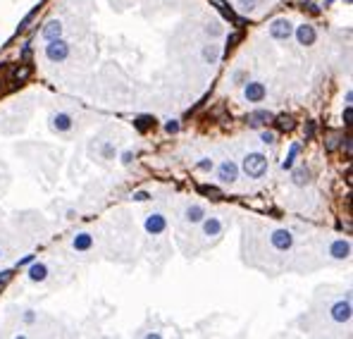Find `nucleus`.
<instances>
[{
  "label": "nucleus",
  "instance_id": "nucleus-13",
  "mask_svg": "<svg viewBox=\"0 0 353 339\" xmlns=\"http://www.w3.org/2000/svg\"><path fill=\"white\" fill-rule=\"evenodd\" d=\"M349 253H351V246H349L346 241L339 239V241L332 244V256H334V258H339V261H341V258H349Z\"/></svg>",
  "mask_w": 353,
  "mask_h": 339
},
{
  "label": "nucleus",
  "instance_id": "nucleus-22",
  "mask_svg": "<svg viewBox=\"0 0 353 339\" xmlns=\"http://www.w3.org/2000/svg\"><path fill=\"white\" fill-rule=\"evenodd\" d=\"M339 141H341V136H339V134H329V139H327V151H334Z\"/></svg>",
  "mask_w": 353,
  "mask_h": 339
},
{
  "label": "nucleus",
  "instance_id": "nucleus-7",
  "mask_svg": "<svg viewBox=\"0 0 353 339\" xmlns=\"http://www.w3.org/2000/svg\"><path fill=\"white\" fill-rule=\"evenodd\" d=\"M246 98H248L251 103H258V101H262V98H265V86H262V84H258V81L248 84V86H246Z\"/></svg>",
  "mask_w": 353,
  "mask_h": 339
},
{
  "label": "nucleus",
  "instance_id": "nucleus-24",
  "mask_svg": "<svg viewBox=\"0 0 353 339\" xmlns=\"http://www.w3.org/2000/svg\"><path fill=\"white\" fill-rule=\"evenodd\" d=\"M351 120H353V110L351 105H346V110H344V125L351 127Z\"/></svg>",
  "mask_w": 353,
  "mask_h": 339
},
{
  "label": "nucleus",
  "instance_id": "nucleus-26",
  "mask_svg": "<svg viewBox=\"0 0 353 339\" xmlns=\"http://www.w3.org/2000/svg\"><path fill=\"white\" fill-rule=\"evenodd\" d=\"M260 141H262V143H272V141H275V134H272V131H262V134H260Z\"/></svg>",
  "mask_w": 353,
  "mask_h": 339
},
{
  "label": "nucleus",
  "instance_id": "nucleus-36",
  "mask_svg": "<svg viewBox=\"0 0 353 339\" xmlns=\"http://www.w3.org/2000/svg\"><path fill=\"white\" fill-rule=\"evenodd\" d=\"M0 91H2V86H0Z\"/></svg>",
  "mask_w": 353,
  "mask_h": 339
},
{
  "label": "nucleus",
  "instance_id": "nucleus-23",
  "mask_svg": "<svg viewBox=\"0 0 353 339\" xmlns=\"http://www.w3.org/2000/svg\"><path fill=\"white\" fill-rule=\"evenodd\" d=\"M205 60H217V48L215 46H210V48H205Z\"/></svg>",
  "mask_w": 353,
  "mask_h": 339
},
{
  "label": "nucleus",
  "instance_id": "nucleus-2",
  "mask_svg": "<svg viewBox=\"0 0 353 339\" xmlns=\"http://www.w3.org/2000/svg\"><path fill=\"white\" fill-rule=\"evenodd\" d=\"M46 55H48V60H53V62H62V60H67V55H70V46H67L62 38H53V41H48V46H46Z\"/></svg>",
  "mask_w": 353,
  "mask_h": 339
},
{
  "label": "nucleus",
  "instance_id": "nucleus-20",
  "mask_svg": "<svg viewBox=\"0 0 353 339\" xmlns=\"http://www.w3.org/2000/svg\"><path fill=\"white\" fill-rule=\"evenodd\" d=\"M277 127H279V129H291V127H294V120H291V117H286V115H279V117H277Z\"/></svg>",
  "mask_w": 353,
  "mask_h": 339
},
{
  "label": "nucleus",
  "instance_id": "nucleus-11",
  "mask_svg": "<svg viewBox=\"0 0 353 339\" xmlns=\"http://www.w3.org/2000/svg\"><path fill=\"white\" fill-rule=\"evenodd\" d=\"M203 232L208 234V236H217V234L222 232V222H220L217 217H208L203 225Z\"/></svg>",
  "mask_w": 353,
  "mask_h": 339
},
{
  "label": "nucleus",
  "instance_id": "nucleus-9",
  "mask_svg": "<svg viewBox=\"0 0 353 339\" xmlns=\"http://www.w3.org/2000/svg\"><path fill=\"white\" fill-rule=\"evenodd\" d=\"M146 230H148L150 234L165 232V217H163V215H150L148 220H146Z\"/></svg>",
  "mask_w": 353,
  "mask_h": 339
},
{
  "label": "nucleus",
  "instance_id": "nucleus-6",
  "mask_svg": "<svg viewBox=\"0 0 353 339\" xmlns=\"http://www.w3.org/2000/svg\"><path fill=\"white\" fill-rule=\"evenodd\" d=\"M296 36H298V43H301V46H313L317 34H315V29H313L310 24H303V26H298Z\"/></svg>",
  "mask_w": 353,
  "mask_h": 339
},
{
  "label": "nucleus",
  "instance_id": "nucleus-4",
  "mask_svg": "<svg viewBox=\"0 0 353 339\" xmlns=\"http://www.w3.org/2000/svg\"><path fill=\"white\" fill-rule=\"evenodd\" d=\"M291 244H294L291 232H286V230H277V232L272 234V246H275V249L286 251V249H291Z\"/></svg>",
  "mask_w": 353,
  "mask_h": 339
},
{
  "label": "nucleus",
  "instance_id": "nucleus-32",
  "mask_svg": "<svg viewBox=\"0 0 353 339\" xmlns=\"http://www.w3.org/2000/svg\"><path fill=\"white\" fill-rule=\"evenodd\" d=\"M313 134H315V127H313V125H308V127H306V136H308V139H310V136H313Z\"/></svg>",
  "mask_w": 353,
  "mask_h": 339
},
{
  "label": "nucleus",
  "instance_id": "nucleus-5",
  "mask_svg": "<svg viewBox=\"0 0 353 339\" xmlns=\"http://www.w3.org/2000/svg\"><path fill=\"white\" fill-rule=\"evenodd\" d=\"M332 318H334L336 322L351 320V301H339V304L332 308Z\"/></svg>",
  "mask_w": 353,
  "mask_h": 339
},
{
  "label": "nucleus",
  "instance_id": "nucleus-21",
  "mask_svg": "<svg viewBox=\"0 0 353 339\" xmlns=\"http://www.w3.org/2000/svg\"><path fill=\"white\" fill-rule=\"evenodd\" d=\"M198 191L205 194V196H212V198H222V194L215 189V186H198Z\"/></svg>",
  "mask_w": 353,
  "mask_h": 339
},
{
  "label": "nucleus",
  "instance_id": "nucleus-19",
  "mask_svg": "<svg viewBox=\"0 0 353 339\" xmlns=\"http://www.w3.org/2000/svg\"><path fill=\"white\" fill-rule=\"evenodd\" d=\"M89 246H91V236H89V234H79V236L74 239V249L76 251H86Z\"/></svg>",
  "mask_w": 353,
  "mask_h": 339
},
{
  "label": "nucleus",
  "instance_id": "nucleus-8",
  "mask_svg": "<svg viewBox=\"0 0 353 339\" xmlns=\"http://www.w3.org/2000/svg\"><path fill=\"white\" fill-rule=\"evenodd\" d=\"M272 120V115L267 112V110H256V112H251L248 117H246V122L251 127H260V125H265V122H270Z\"/></svg>",
  "mask_w": 353,
  "mask_h": 339
},
{
  "label": "nucleus",
  "instance_id": "nucleus-29",
  "mask_svg": "<svg viewBox=\"0 0 353 339\" xmlns=\"http://www.w3.org/2000/svg\"><path fill=\"white\" fill-rule=\"evenodd\" d=\"M198 167H201V170H212V160H208V158H205V160L198 162Z\"/></svg>",
  "mask_w": 353,
  "mask_h": 339
},
{
  "label": "nucleus",
  "instance_id": "nucleus-17",
  "mask_svg": "<svg viewBox=\"0 0 353 339\" xmlns=\"http://www.w3.org/2000/svg\"><path fill=\"white\" fill-rule=\"evenodd\" d=\"M310 182V170H306V167H301L294 172V184L296 186H303V184H308Z\"/></svg>",
  "mask_w": 353,
  "mask_h": 339
},
{
  "label": "nucleus",
  "instance_id": "nucleus-1",
  "mask_svg": "<svg viewBox=\"0 0 353 339\" xmlns=\"http://www.w3.org/2000/svg\"><path fill=\"white\" fill-rule=\"evenodd\" d=\"M243 172L253 179L262 177V175L267 172V160H265V156H260V153L246 156V158H243Z\"/></svg>",
  "mask_w": 353,
  "mask_h": 339
},
{
  "label": "nucleus",
  "instance_id": "nucleus-31",
  "mask_svg": "<svg viewBox=\"0 0 353 339\" xmlns=\"http://www.w3.org/2000/svg\"><path fill=\"white\" fill-rule=\"evenodd\" d=\"M256 5V0H241V7H246V10H251Z\"/></svg>",
  "mask_w": 353,
  "mask_h": 339
},
{
  "label": "nucleus",
  "instance_id": "nucleus-15",
  "mask_svg": "<svg viewBox=\"0 0 353 339\" xmlns=\"http://www.w3.org/2000/svg\"><path fill=\"white\" fill-rule=\"evenodd\" d=\"M203 217H205V210L201 206H191V208L186 210V220H188V222H201Z\"/></svg>",
  "mask_w": 353,
  "mask_h": 339
},
{
  "label": "nucleus",
  "instance_id": "nucleus-27",
  "mask_svg": "<svg viewBox=\"0 0 353 339\" xmlns=\"http://www.w3.org/2000/svg\"><path fill=\"white\" fill-rule=\"evenodd\" d=\"M10 277H12V272H10V270H5V272H0V289H2V287L7 285V280H10Z\"/></svg>",
  "mask_w": 353,
  "mask_h": 339
},
{
  "label": "nucleus",
  "instance_id": "nucleus-3",
  "mask_svg": "<svg viewBox=\"0 0 353 339\" xmlns=\"http://www.w3.org/2000/svg\"><path fill=\"white\" fill-rule=\"evenodd\" d=\"M270 34L275 36L277 41H286L289 36L294 34L291 22H289V19H275V22H272V26H270Z\"/></svg>",
  "mask_w": 353,
  "mask_h": 339
},
{
  "label": "nucleus",
  "instance_id": "nucleus-35",
  "mask_svg": "<svg viewBox=\"0 0 353 339\" xmlns=\"http://www.w3.org/2000/svg\"><path fill=\"white\" fill-rule=\"evenodd\" d=\"M346 2H351V0H346Z\"/></svg>",
  "mask_w": 353,
  "mask_h": 339
},
{
  "label": "nucleus",
  "instance_id": "nucleus-12",
  "mask_svg": "<svg viewBox=\"0 0 353 339\" xmlns=\"http://www.w3.org/2000/svg\"><path fill=\"white\" fill-rule=\"evenodd\" d=\"M43 36H46L48 41L60 38V36H62V24H60V22H48V24H46V29H43Z\"/></svg>",
  "mask_w": 353,
  "mask_h": 339
},
{
  "label": "nucleus",
  "instance_id": "nucleus-28",
  "mask_svg": "<svg viewBox=\"0 0 353 339\" xmlns=\"http://www.w3.org/2000/svg\"><path fill=\"white\" fill-rule=\"evenodd\" d=\"M239 38H241V36H239V34L229 36V38H227V46H229V48H234V43H239Z\"/></svg>",
  "mask_w": 353,
  "mask_h": 339
},
{
  "label": "nucleus",
  "instance_id": "nucleus-34",
  "mask_svg": "<svg viewBox=\"0 0 353 339\" xmlns=\"http://www.w3.org/2000/svg\"><path fill=\"white\" fill-rule=\"evenodd\" d=\"M24 320H26V322H34V313H31V311H29V313H26V315H24Z\"/></svg>",
  "mask_w": 353,
  "mask_h": 339
},
{
  "label": "nucleus",
  "instance_id": "nucleus-33",
  "mask_svg": "<svg viewBox=\"0 0 353 339\" xmlns=\"http://www.w3.org/2000/svg\"><path fill=\"white\" fill-rule=\"evenodd\" d=\"M177 129H179V125H177V122H169V125H167V131H169V134H174Z\"/></svg>",
  "mask_w": 353,
  "mask_h": 339
},
{
  "label": "nucleus",
  "instance_id": "nucleus-30",
  "mask_svg": "<svg viewBox=\"0 0 353 339\" xmlns=\"http://www.w3.org/2000/svg\"><path fill=\"white\" fill-rule=\"evenodd\" d=\"M148 194L146 191H139V194H134V201H148Z\"/></svg>",
  "mask_w": 353,
  "mask_h": 339
},
{
  "label": "nucleus",
  "instance_id": "nucleus-18",
  "mask_svg": "<svg viewBox=\"0 0 353 339\" xmlns=\"http://www.w3.org/2000/svg\"><path fill=\"white\" fill-rule=\"evenodd\" d=\"M296 156H298V143H294V146L289 148V156H286V160L282 162V167H284V170H291V167H294V160H296Z\"/></svg>",
  "mask_w": 353,
  "mask_h": 339
},
{
  "label": "nucleus",
  "instance_id": "nucleus-14",
  "mask_svg": "<svg viewBox=\"0 0 353 339\" xmlns=\"http://www.w3.org/2000/svg\"><path fill=\"white\" fill-rule=\"evenodd\" d=\"M53 127H55V129H60V131H67V129L72 127V117H70V115H65V112H60V115H55V117H53Z\"/></svg>",
  "mask_w": 353,
  "mask_h": 339
},
{
  "label": "nucleus",
  "instance_id": "nucleus-25",
  "mask_svg": "<svg viewBox=\"0 0 353 339\" xmlns=\"http://www.w3.org/2000/svg\"><path fill=\"white\" fill-rule=\"evenodd\" d=\"M150 125H153V120H150V117H141V120L136 122V127H139V129H148Z\"/></svg>",
  "mask_w": 353,
  "mask_h": 339
},
{
  "label": "nucleus",
  "instance_id": "nucleus-16",
  "mask_svg": "<svg viewBox=\"0 0 353 339\" xmlns=\"http://www.w3.org/2000/svg\"><path fill=\"white\" fill-rule=\"evenodd\" d=\"M46 275H48V270H46V265H31V270H29V277L34 280V282H43L46 280Z\"/></svg>",
  "mask_w": 353,
  "mask_h": 339
},
{
  "label": "nucleus",
  "instance_id": "nucleus-10",
  "mask_svg": "<svg viewBox=\"0 0 353 339\" xmlns=\"http://www.w3.org/2000/svg\"><path fill=\"white\" fill-rule=\"evenodd\" d=\"M236 175H239V170H236V165L232 160L222 162V167H220V179L222 182H234L236 179Z\"/></svg>",
  "mask_w": 353,
  "mask_h": 339
}]
</instances>
